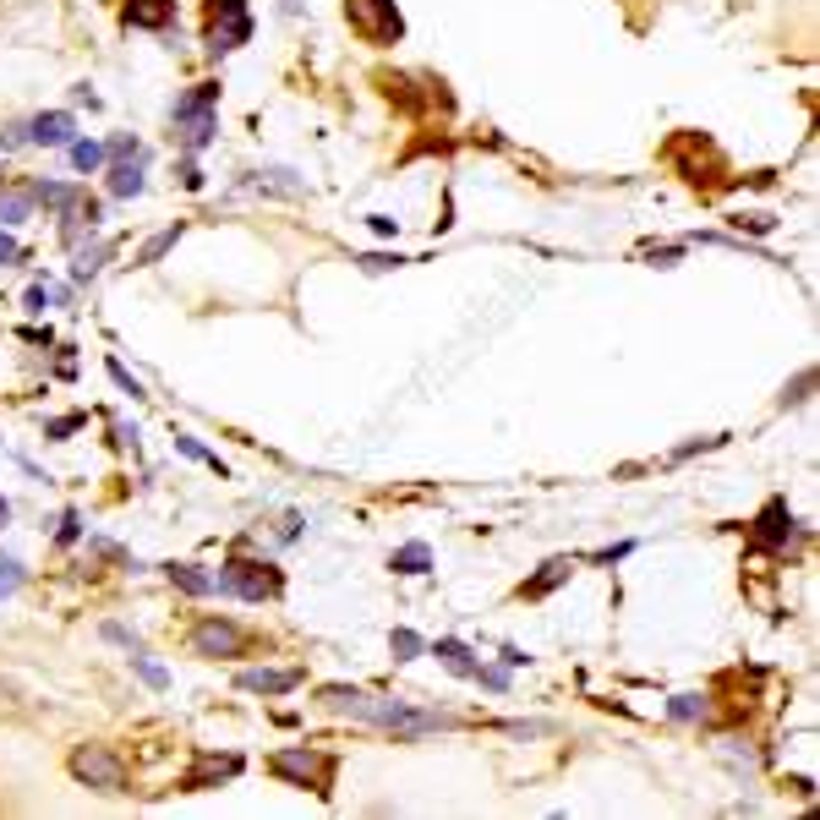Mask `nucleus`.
<instances>
[{
    "label": "nucleus",
    "instance_id": "obj_17",
    "mask_svg": "<svg viewBox=\"0 0 820 820\" xmlns=\"http://www.w3.org/2000/svg\"><path fill=\"white\" fill-rule=\"evenodd\" d=\"M569 569H574L569 558H553V564H542V574H536V580H525V585H520V596H525V602H542V596L553 591V585H564V580H569Z\"/></svg>",
    "mask_w": 820,
    "mask_h": 820
},
{
    "label": "nucleus",
    "instance_id": "obj_34",
    "mask_svg": "<svg viewBox=\"0 0 820 820\" xmlns=\"http://www.w3.org/2000/svg\"><path fill=\"white\" fill-rule=\"evenodd\" d=\"M110 378H115V383H121V389H126V394H132V400H143V383H137V378H132V372H126V367H121V361H110Z\"/></svg>",
    "mask_w": 820,
    "mask_h": 820
},
{
    "label": "nucleus",
    "instance_id": "obj_32",
    "mask_svg": "<svg viewBox=\"0 0 820 820\" xmlns=\"http://www.w3.org/2000/svg\"><path fill=\"white\" fill-rule=\"evenodd\" d=\"M77 536H82V514H77V509H66V514H61V531H55V542L72 547Z\"/></svg>",
    "mask_w": 820,
    "mask_h": 820
},
{
    "label": "nucleus",
    "instance_id": "obj_6",
    "mask_svg": "<svg viewBox=\"0 0 820 820\" xmlns=\"http://www.w3.org/2000/svg\"><path fill=\"white\" fill-rule=\"evenodd\" d=\"M345 17L367 44H394L405 33V17L394 0H345Z\"/></svg>",
    "mask_w": 820,
    "mask_h": 820
},
{
    "label": "nucleus",
    "instance_id": "obj_43",
    "mask_svg": "<svg viewBox=\"0 0 820 820\" xmlns=\"http://www.w3.org/2000/svg\"><path fill=\"white\" fill-rule=\"evenodd\" d=\"M0 186H6V170H0Z\"/></svg>",
    "mask_w": 820,
    "mask_h": 820
},
{
    "label": "nucleus",
    "instance_id": "obj_4",
    "mask_svg": "<svg viewBox=\"0 0 820 820\" xmlns=\"http://www.w3.org/2000/svg\"><path fill=\"white\" fill-rule=\"evenodd\" d=\"M268 766L285 782H296V788L323 793V799H328V788H334V755H318V749H279Z\"/></svg>",
    "mask_w": 820,
    "mask_h": 820
},
{
    "label": "nucleus",
    "instance_id": "obj_25",
    "mask_svg": "<svg viewBox=\"0 0 820 820\" xmlns=\"http://www.w3.org/2000/svg\"><path fill=\"white\" fill-rule=\"evenodd\" d=\"M132 667H137V678H143L148 689H170V673H164V667H159L148 651H132Z\"/></svg>",
    "mask_w": 820,
    "mask_h": 820
},
{
    "label": "nucleus",
    "instance_id": "obj_13",
    "mask_svg": "<svg viewBox=\"0 0 820 820\" xmlns=\"http://www.w3.org/2000/svg\"><path fill=\"white\" fill-rule=\"evenodd\" d=\"M121 22H126V28H170V22H175V0H126Z\"/></svg>",
    "mask_w": 820,
    "mask_h": 820
},
{
    "label": "nucleus",
    "instance_id": "obj_37",
    "mask_svg": "<svg viewBox=\"0 0 820 820\" xmlns=\"http://www.w3.org/2000/svg\"><path fill=\"white\" fill-rule=\"evenodd\" d=\"M635 553V542H618V547H607V553H596V564H618V558H629Z\"/></svg>",
    "mask_w": 820,
    "mask_h": 820
},
{
    "label": "nucleus",
    "instance_id": "obj_35",
    "mask_svg": "<svg viewBox=\"0 0 820 820\" xmlns=\"http://www.w3.org/2000/svg\"><path fill=\"white\" fill-rule=\"evenodd\" d=\"M11 263H22V246L11 230H0V268H11Z\"/></svg>",
    "mask_w": 820,
    "mask_h": 820
},
{
    "label": "nucleus",
    "instance_id": "obj_38",
    "mask_svg": "<svg viewBox=\"0 0 820 820\" xmlns=\"http://www.w3.org/2000/svg\"><path fill=\"white\" fill-rule=\"evenodd\" d=\"M181 186H186V192H197V186H203V170H197V164H192V159H186V164H181Z\"/></svg>",
    "mask_w": 820,
    "mask_h": 820
},
{
    "label": "nucleus",
    "instance_id": "obj_14",
    "mask_svg": "<svg viewBox=\"0 0 820 820\" xmlns=\"http://www.w3.org/2000/svg\"><path fill=\"white\" fill-rule=\"evenodd\" d=\"M28 192H33V203L55 208V214H72V208L82 203V197H88V192H82L77 181H33Z\"/></svg>",
    "mask_w": 820,
    "mask_h": 820
},
{
    "label": "nucleus",
    "instance_id": "obj_12",
    "mask_svg": "<svg viewBox=\"0 0 820 820\" xmlns=\"http://www.w3.org/2000/svg\"><path fill=\"white\" fill-rule=\"evenodd\" d=\"M225 777H241V755H203V760H197V771H186V777H181V788L197 793V788L225 782Z\"/></svg>",
    "mask_w": 820,
    "mask_h": 820
},
{
    "label": "nucleus",
    "instance_id": "obj_27",
    "mask_svg": "<svg viewBox=\"0 0 820 820\" xmlns=\"http://www.w3.org/2000/svg\"><path fill=\"white\" fill-rule=\"evenodd\" d=\"M175 241H181V225H170V230H159V236H154V241H148V246H143V252H137V263H159V257H164V252H170V246H175Z\"/></svg>",
    "mask_w": 820,
    "mask_h": 820
},
{
    "label": "nucleus",
    "instance_id": "obj_23",
    "mask_svg": "<svg viewBox=\"0 0 820 820\" xmlns=\"http://www.w3.org/2000/svg\"><path fill=\"white\" fill-rule=\"evenodd\" d=\"M389 651H394V662H416V656L427 651V640H421L416 629H394V635H389Z\"/></svg>",
    "mask_w": 820,
    "mask_h": 820
},
{
    "label": "nucleus",
    "instance_id": "obj_36",
    "mask_svg": "<svg viewBox=\"0 0 820 820\" xmlns=\"http://www.w3.org/2000/svg\"><path fill=\"white\" fill-rule=\"evenodd\" d=\"M77 427H82V416H61V421L44 427V438H66V432H77Z\"/></svg>",
    "mask_w": 820,
    "mask_h": 820
},
{
    "label": "nucleus",
    "instance_id": "obj_21",
    "mask_svg": "<svg viewBox=\"0 0 820 820\" xmlns=\"http://www.w3.org/2000/svg\"><path fill=\"white\" fill-rule=\"evenodd\" d=\"M66 154H72V170L93 175V170H99L104 159H110V148H104V143H93V137H77V143L66 148Z\"/></svg>",
    "mask_w": 820,
    "mask_h": 820
},
{
    "label": "nucleus",
    "instance_id": "obj_5",
    "mask_svg": "<svg viewBox=\"0 0 820 820\" xmlns=\"http://www.w3.org/2000/svg\"><path fill=\"white\" fill-rule=\"evenodd\" d=\"M252 39V11L246 0H208V50L230 55Z\"/></svg>",
    "mask_w": 820,
    "mask_h": 820
},
{
    "label": "nucleus",
    "instance_id": "obj_11",
    "mask_svg": "<svg viewBox=\"0 0 820 820\" xmlns=\"http://www.w3.org/2000/svg\"><path fill=\"white\" fill-rule=\"evenodd\" d=\"M755 542L760 547H788L793 542V509L782 498H771L766 509L755 514Z\"/></svg>",
    "mask_w": 820,
    "mask_h": 820
},
{
    "label": "nucleus",
    "instance_id": "obj_20",
    "mask_svg": "<svg viewBox=\"0 0 820 820\" xmlns=\"http://www.w3.org/2000/svg\"><path fill=\"white\" fill-rule=\"evenodd\" d=\"M110 252H115L110 241H93V246H82V252H77V263H72V279H77V285H88V279H93V274H99V268H104V257H110Z\"/></svg>",
    "mask_w": 820,
    "mask_h": 820
},
{
    "label": "nucleus",
    "instance_id": "obj_8",
    "mask_svg": "<svg viewBox=\"0 0 820 820\" xmlns=\"http://www.w3.org/2000/svg\"><path fill=\"white\" fill-rule=\"evenodd\" d=\"M192 651L197 656H241L246 651V635L230 618H203V624L192 629Z\"/></svg>",
    "mask_w": 820,
    "mask_h": 820
},
{
    "label": "nucleus",
    "instance_id": "obj_9",
    "mask_svg": "<svg viewBox=\"0 0 820 820\" xmlns=\"http://www.w3.org/2000/svg\"><path fill=\"white\" fill-rule=\"evenodd\" d=\"M28 143H39V148H72V143H77L72 110H44V115H33V121H28Z\"/></svg>",
    "mask_w": 820,
    "mask_h": 820
},
{
    "label": "nucleus",
    "instance_id": "obj_30",
    "mask_svg": "<svg viewBox=\"0 0 820 820\" xmlns=\"http://www.w3.org/2000/svg\"><path fill=\"white\" fill-rule=\"evenodd\" d=\"M104 640H115V646H126V651H143V635L126 624H104Z\"/></svg>",
    "mask_w": 820,
    "mask_h": 820
},
{
    "label": "nucleus",
    "instance_id": "obj_39",
    "mask_svg": "<svg viewBox=\"0 0 820 820\" xmlns=\"http://www.w3.org/2000/svg\"><path fill=\"white\" fill-rule=\"evenodd\" d=\"M367 225L378 230V236H394V230H400V219H389V214H367Z\"/></svg>",
    "mask_w": 820,
    "mask_h": 820
},
{
    "label": "nucleus",
    "instance_id": "obj_18",
    "mask_svg": "<svg viewBox=\"0 0 820 820\" xmlns=\"http://www.w3.org/2000/svg\"><path fill=\"white\" fill-rule=\"evenodd\" d=\"M389 569H394V574H427V569H432V547H427V542H405L400 553L389 558Z\"/></svg>",
    "mask_w": 820,
    "mask_h": 820
},
{
    "label": "nucleus",
    "instance_id": "obj_24",
    "mask_svg": "<svg viewBox=\"0 0 820 820\" xmlns=\"http://www.w3.org/2000/svg\"><path fill=\"white\" fill-rule=\"evenodd\" d=\"M55 301H66V290H55V285H44V279H39V285H28L22 307H28L33 318H39V312H50V307H55Z\"/></svg>",
    "mask_w": 820,
    "mask_h": 820
},
{
    "label": "nucleus",
    "instance_id": "obj_31",
    "mask_svg": "<svg viewBox=\"0 0 820 820\" xmlns=\"http://www.w3.org/2000/svg\"><path fill=\"white\" fill-rule=\"evenodd\" d=\"M476 684H487L492 695H503V689H509V667H476Z\"/></svg>",
    "mask_w": 820,
    "mask_h": 820
},
{
    "label": "nucleus",
    "instance_id": "obj_10",
    "mask_svg": "<svg viewBox=\"0 0 820 820\" xmlns=\"http://www.w3.org/2000/svg\"><path fill=\"white\" fill-rule=\"evenodd\" d=\"M236 684L246 695H290L301 684V667H246V673H236Z\"/></svg>",
    "mask_w": 820,
    "mask_h": 820
},
{
    "label": "nucleus",
    "instance_id": "obj_15",
    "mask_svg": "<svg viewBox=\"0 0 820 820\" xmlns=\"http://www.w3.org/2000/svg\"><path fill=\"white\" fill-rule=\"evenodd\" d=\"M432 651H438V662L449 667V673H460V678H476V667H482V662H476V651L465 646V640H454V635H443Z\"/></svg>",
    "mask_w": 820,
    "mask_h": 820
},
{
    "label": "nucleus",
    "instance_id": "obj_2",
    "mask_svg": "<svg viewBox=\"0 0 820 820\" xmlns=\"http://www.w3.org/2000/svg\"><path fill=\"white\" fill-rule=\"evenodd\" d=\"M214 110H219V82H192V88L170 104V121H175V132H181L186 154H203V148L214 143V132H219Z\"/></svg>",
    "mask_w": 820,
    "mask_h": 820
},
{
    "label": "nucleus",
    "instance_id": "obj_3",
    "mask_svg": "<svg viewBox=\"0 0 820 820\" xmlns=\"http://www.w3.org/2000/svg\"><path fill=\"white\" fill-rule=\"evenodd\" d=\"M279 585H285V574L274 564H263V558H230L214 574V591H230L241 602H268V596H279Z\"/></svg>",
    "mask_w": 820,
    "mask_h": 820
},
{
    "label": "nucleus",
    "instance_id": "obj_29",
    "mask_svg": "<svg viewBox=\"0 0 820 820\" xmlns=\"http://www.w3.org/2000/svg\"><path fill=\"white\" fill-rule=\"evenodd\" d=\"M22 580H28V569H22V564H17V558H11V553H0V596H11V591H17Z\"/></svg>",
    "mask_w": 820,
    "mask_h": 820
},
{
    "label": "nucleus",
    "instance_id": "obj_26",
    "mask_svg": "<svg viewBox=\"0 0 820 820\" xmlns=\"http://www.w3.org/2000/svg\"><path fill=\"white\" fill-rule=\"evenodd\" d=\"M667 717H673V722H695V717H706V700H700V695H673V700H667Z\"/></svg>",
    "mask_w": 820,
    "mask_h": 820
},
{
    "label": "nucleus",
    "instance_id": "obj_33",
    "mask_svg": "<svg viewBox=\"0 0 820 820\" xmlns=\"http://www.w3.org/2000/svg\"><path fill=\"white\" fill-rule=\"evenodd\" d=\"M503 733H514V738H542V733H553V722H503Z\"/></svg>",
    "mask_w": 820,
    "mask_h": 820
},
{
    "label": "nucleus",
    "instance_id": "obj_19",
    "mask_svg": "<svg viewBox=\"0 0 820 820\" xmlns=\"http://www.w3.org/2000/svg\"><path fill=\"white\" fill-rule=\"evenodd\" d=\"M164 574H170V580H175V585H181V591H186V596H214V574H203V569H197V564H170V569H164Z\"/></svg>",
    "mask_w": 820,
    "mask_h": 820
},
{
    "label": "nucleus",
    "instance_id": "obj_1",
    "mask_svg": "<svg viewBox=\"0 0 820 820\" xmlns=\"http://www.w3.org/2000/svg\"><path fill=\"white\" fill-rule=\"evenodd\" d=\"M318 700L328 711H345L356 722H372V728H389L394 738H421V733H449L460 728V717L449 711H421V706H405V700H383V695H367V689H350V684H323Z\"/></svg>",
    "mask_w": 820,
    "mask_h": 820
},
{
    "label": "nucleus",
    "instance_id": "obj_42",
    "mask_svg": "<svg viewBox=\"0 0 820 820\" xmlns=\"http://www.w3.org/2000/svg\"><path fill=\"white\" fill-rule=\"evenodd\" d=\"M6 520H11V503H6V498H0V525H6Z\"/></svg>",
    "mask_w": 820,
    "mask_h": 820
},
{
    "label": "nucleus",
    "instance_id": "obj_28",
    "mask_svg": "<svg viewBox=\"0 0 820 820\" xmlns=\"http://www.w3.org/2000/svg\"><path fill=\"white\" fill-rule=\"evenodd\" d=\"M175 449H181L186 460H203V465H214V471L225 476V465H219V454H208L203 443H197V438H186V432H175Z\"/></svg>",
    "mask_w": 820,
    "mask_h": 820
},
{
    "label": "nucleus",
    "instance_id": "obj_16",
    "mask_svg": "<svg viewBox=\"0 0 820 820\" xmlns=\"http://www.w3.org/2000/svg\"><path fill=\"white\" fill-rule=\"evenodd\" d=\"M143 164L148 159H115L110 164V192L115 197H143V186H148L143 181Z\"/></svg>",
    "mask_w": 820,
    "mask_h": 820
},
{
    "label": "nucleus",
    "instance_id": "obj_41",
    "mask_svg": "<svg viewBox=\"0 0 820 820\" xmlns=\"http://www.w3.org/2000/svg\"><path fill=\"white\" fill-rule=\"evenodd\" d=\"M525 662H531V656H525L520 646H503V667H525Z\"/></svg>",
    "mask_w": 820,
    "mask_h": 820
},
{
    "label": "nucleus",
    "instance_id": "obj_7",
    "mask_svg": "<svg viewBox=\"0 0 820 820\" xmlns=\"http://www.w3.org/2000/svg\"><path fill=\"white\" fill-rule=\"evenodd\" d=\"M72 777L88 782V788H99V793H121L126 788L121 755H115V749H104V744H77L72 749Z\"/></svg>",
    "mask_w": 820,
    "mask_h": 820
},
{
    "label": "nucleus",
    "instance_id": "obj_22",
    "mask_svg": "<svg viewBox=\"0 0 820 820\" xmlns=\"http://www.w3.org/2000/svg\"><path fill=\"white\" fill-rule=\"evenodd\" d=\"M28 208H33V192H6V186H0V230L22 225V219H28Z\"/></svg>",
    "mask_w": 820,
    "mask_h": 820
},
{
    "label": "nucleus",
    "instance_id": "obj_40",
    "mask_svg": "<svg viewBox=\"0 0 820 820\" xmlns=\"http://www.w3.org/2000/svg\"><path fill=\"white\" fill-rule=\"evenodd\" d=\"M0 143H6V148H22V143H28V126H6V132H0Z\"/></svg>",
    "mask_w": 820,
    "mask_h": 820
}]
</instances>
